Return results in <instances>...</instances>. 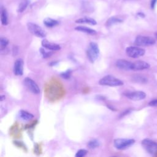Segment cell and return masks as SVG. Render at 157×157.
<instances>
[{
    "label": "cell",
    "mask_w": 157,
    "mask_h": 157,
    "mask_svg": "<svg viewBox=\"0 0 157 157\" xmlns=\"http://www.w3.org/2000/svg\"><path fill=\"white\" fill-rule=\"evenodd\" d=\"M99 84L109 87H119L124 85V82L113 75H106L99 81Z\"/></svg>",
    "instance_id": "obj_1"
},
{
    "label": "cell",
    "mask_w": 157,
    "mask_h": 157,
    "mask_svg": "<svg viewBox=\"0 0 157 157\" xmlns=\"http://www.w3.org/2000/svg\"><path fill=\"white\" fill-rule=\"evenodd\" d=\"M99 54H100V49L98 45L94 42L90 43L87 52V57L89 61L91 63H94L98 59Z\"/></svg>",
    "instance_id": "obj_2"
},
{
    "label": "cell",
    "mask_w": 157,
    "mask_h": 157,
    "mask_svg": "<svg viewBox=\"0 0 157 157\" xmlns=\"http://www.w3.org/2000/svg\"><path fill=\"white\" fill-rule=\"evenodd\" d=\"M135 143V140L133 139L118 138L114 141V147L118 150H125Z\"/></svg>",
    "instance_id": "obj_3"
},
{
    "label": "cell",
    "mask_w": 157,
    "mask_h": 157,
    "mask_svg": "<svg viewBox=\"0 0 157 157\" xmlns=\"http://www.w3.org/2000/svg\"><path fill=\"white\" fill-rule=\"evenodd\" d=\"M28 30L34 36H36L38 38H44L46 36V32L44 30L37 24H33V23H28L27 24Z\"/></svg>",
    "instance_id": "obj_4"
},
{
    "label": "cell",
    "mask_w": 157,
    "mask_h": 157,
    "mask_svg": "<svg viewBox=\"0 0 157 157\" xmlns=\"http://www.w3.org/2000/svg\"><path fill=\"white\" fill-rule=\"evenodd\" d=\"M142 146L147 153L155 155L157 153V143L151 139H145L142 141Z\"/></svg>",
    "instance_id": "obj_5"
},
{
    "label": "cell",
    "mask_w": 157,
    "mask_h": 157,
    "mask_svg": "<svg viewBox=\"0 0 157 157\" xmlns=\"http://www.w3.org/2000/svg\"><path fill=\"white\" fill-rule=\"evenodd\" d=\"M145 50L142 48L135 47V46H131L126 49V54L129 57L133 58V59H137L144 55Z\"/></svg>",
    "instance_id": "obj_6"
},
{
    "label": "cell",
    "mask_w": 157,
    "mask_h": 157,
    "mask_svg": "<svg viewBox=\"0 0 157 157\" xmlns=\"http://www.w3.org/2000/svg\"><path fill=\"white\" fill-rule=\"evenodd\" d=\"M155 43V40L152 37L150 36H138L136 37L135 44L137 46H146L152 45Z\"/></svg>",
    "instance_id": "obj_7"
},
{
    "label": "cell",
    "mask_w": 157,
    "mask_h": 157,
    "mask_svg": "<svg viewBox=\"0 0 157 157\" xmlns=\"http://www.w3.org/2000/svg\"><path fill=\"white\" fill-rule=\"evenodd\" d=\"M23 83H24V85L28 89V90H30L33 94L38 95L40 93V90L39 87L36 83V82H34L31 78L26 77L24 80V81H23Z\"/></svg>",
    "instance_id": "obj_8"
},
{
    "label": "cell",
    "mask_w": 157,
    "mask_h": 157,
    "mask_svg": "<svg viewBox=\"0 0 157 157\" xmlns=\"http://www.w3.org/2000/svg\"><path fill=\"white\" fill-rule=\"evenodd\" d=\"M125 96L132 101H140L142 100L146 97L145 93L142 91H136L128 92L125 94Z\"/></svg>",
    "instance_id": "obj_9"
},
{
    "label": "cell",
    "mask_w": 157,
    "mask_h": 157,
    "mask_svg": "<svg viewBox=\"0 0 157 157\" xmlns=\"http://www.w3.org/2000/svg\"><path fill=\"white\" fill-rule=\"evenodd\" d=\"M115 65L120 69L125 71L133 70V63L124 59L118 60L115 63Z\"/></svg>",
    "instance_id": "obj_10"
},
{
    "label": "cell",
    "mask_w": 157,
    "mask_h": 157,
    "mask_svg": "<svg viewBox=\"0 0 157 157\" xmlns=\"http://www.w3.org/2000/svg\"><path fill=\"white\" fill-rule=\"evenodd\" d=\"M41 44H42V46L44 49H48L50 50L57 51V50H60L61 49V46L59 44L50 42L48 40L45 39L42 40Z\"/></svg>",
    "instance_id": "obj_11"
},
{
    "label": "cell",
    "mask_w": 157,
    "mask_h": 157,
    "mask_svg": "<svg viewBox=\"0 0 157 157\" xmlns=\"http://www.w3.org/2000/svg\"><path fill=\"white\" fill-rule=\"evenodd\" d=\"M14 73L19 76H21L24 74V61L22 59L17 60L14 63Z\"/></svg>",
    "instance_id": "obj_12"
},
{
    "label": "cell",
    "mask_w": 157,
    "mask_h": 157,
    "mask_svg": "<svg viewBox=\"0 0 157 157\" xmlns=\"http://www.w3.org/2000/svg\"><path fill=\"white\" fill-rule=\"evenodd\" d=\"M150 68V65L144 61H137L133 63V71H141Z\"/></svg>",
    "instance_id": "obj_13"
},
{
    "label": "cell",
    "mask_w": 157,
    "mask_h": 157,
    "mask_svg": "<svg viewBox=\"0 0 157 157\" xmlns=\"http://www.w3.org/2000/svg\"><path fill=\"white\" fill-rule=\"evenodd\" d=\"M77 24H87L91 25H96L97 22L94 19L90 18V17H84V18H81L75 21Z\"/></svg>",
    "instance_id": "obj_14"
},
{
    "label": "cell",
    "mask_w": 157,
    "mask_h": 157,
    "mask_svg": "<svg viewBox=\"0 0 157 157\" xmlns=\"http://www.w3.org/2000/svg\"><path fill=\"white\" fill-rule=\"evenodd\" d=\"M75 30L76 31H81L87 34H90V35H94L96 33V31L94 30H93L91 28L86 27H83V26H79L75 28Z\"/></svg>",
    "instance_id": "obj_15"
},
{
    "label": "cell",
    "mask_w": 157,
    "mask_h": 157,
    "mask_svg": "<svg viewBox=\"0 0 157 157\" xmlns=\"http://www.w3.org/2000/svg\"><path fill=\"white\" fill-rule=\"evenodd\" d=\"M19 116L22 120H25V121L30 120L34 118V115L33 114H31V113L28 112L24 110H20V112H19Z\"/></svg>",
    "instance_id": "obj_16"
},
{
    "label": "cell",
    "mask_w": 157,
    "mask_h": 157,
    "mask_svg": "<svg viewBox=\"0 0 157 157\" xmlns=\"http://www.w3.org/2000/svg\"><path fill=\"white\" fill-rule=\"evenodd\" d=\"M44 24L47 27L52 28V27L57 26V25H59V21H57L56 20L52 19L50 18H47V19H45L44 20Z\"/></svg>",
    "instance_id": "obj_17"
},
{
    "label": "cell",
    "mask_w": 157,
    "mask_h": 157,
    "mask_svg": "<svg viewBox=\"0 0 157 157\" xmlns=\"http://www.w3.org/2000/svg\"><path fill=\"white\" fill-rule=\"evenodd\" d=\"M1 24L3 25H7L8 24V19L6 10L5 9H2L1 13Z\"/></svg>",
    "instance_id": "obj_18"
},
{
    "label": "cell",
    "mask_w": 157,
    "mask_h": 157,
    "mask_svg": "<svg viewBox=\"0 0 157 157\" xmlns=\"http://www.w3.org/2000/svg\"><path fill=\"white\" fill-rule=\"evenodd\" d=\"M123 22L121 19L119 18H117V17H110V19H109L106 22V25L107 27H110L112 25L116 24H119V23H121Z\"/></svg>",
    "instance_id": "obj_19"
},
{
    "label": "cell",
    "mask_w": 157,
    "mask_h": 157,
    "mask_svg": "<svg viewBox=\"0 0 157 157\" xmlns=\"http://www.w3.org/2000/svg\"><path fill=\"white\" fill-rule=\"evenodd\" d=\"M100 142L98 141L97 139H92V140L90 141L87 144V146L90 149H95L100 147Z\"/></svg>",
    "instance_id": "obj_20"
},
{
    "label": "cell",
    "mask_w": 157,
    "mask_h": 157,
    "mask_svg": "<svg viewBox=\"0 0 157 157\" xmlns=\"http://www.w3.org/2000/svg\"><path fill=\"white\" fill-rule=\"evenodd\" d=\"M28 0H22L21 2L20 3V4L19 5L18 9H17L18 13H22L24 12V11L26 9L27 6H28Z\"/></svg>",
    "instance_id": "obj_21"
},
{
    "label": "cell",
    "mask_w": 157,
    "mask_h": 157,
    "mask_svg": "<svg viewBox=\"0 0 157 157\" xmlns=\"http://www.w3.org/2000/svg\"><path fill=\"white\" fill-rule=\"evenodd\" d=\"M9 44V40L6 38H1L0 39V47L1 50H4L8 46Z\"/></svg>",
    "instance_id": "obj_22"
},
{
    "label": "cell",
    "mask_w": 157,
    "mask_h": 157,
    "mask_svg": "<svg viewBox=\"0 0 157 157\" xmlns=\"http://www.w3.org/2000/svg\"><path fill=\"white\" fill-rule=\"evenodd\" d=\"M71 73H72V71L71 70V69H68V70H67L66 71H65V73H61L60 75L61 76L65 79H68L70 78L71 77Z\"/></svg>",
    "instance_id": "obj_23"
},
{
    "label": "cell",
    "mask_w": 157,
    "mask_h": 157,
    "mask_svg": "<svg viewBox=\"0 0 157 157\" xmlns=\"http://www.w3.org/2000/svg\"><path fill=\"white\" fill-rule=\"evenodd\" d=\"M40 53H41L43 57L44 58V59H46V58H48L50 57L52 55V52H47L44 49L41 48L40 50Z\"/></svg>",
    "instance_id": "obj_24"
},
{
    "label": "cell",
    "mask_w": 157,
    "mask_h": 157,
    "mask_svg": "<svg viewBox=\"0 0 157 157\" xmlns=\"http://www.w3.org/2000/svg\"><path fill=\"white\" fill-rule=\"evenodd\" d=\"M87 154V150L85 149H80L78 150V152L75 154L76 157H83Z\"/></svg>",
    "instance_id": "obj_25"
},
{
    "label": "cell",
    "mask_w": 157,
    "mask_h": 157,
    "mask_svg": "<svg viewBox=\"0 0 157 157\" xmlns=\"http://www.w3.org/2000/svg\"><path fill=\"white\" fill-rule=\"evenodd\" d=\"M135 80H136V82L141 83H145L147 82V79L141 76H136L135 77Z\"/></svg>",
    "instance_id": "obj_26"
},
{
    "label": "cell",
    "mask_w": 157,
    "mask_h": 157,
    "mask_svg": "<svg viewBox=\"0 0 157 157\" xmlns=\"http://www.w3.org/2000/svg\"><path fill=\"white\" fill-rule=\"evenodd\" d=\"M149 105L150 106H152V107H156L157 106V99H156V100H154L152 101H151L150 102H149Z\"/></svg>",
    "instance_id": "obj_27"
},
{
    "label": "cell",
    "mask_w": 157,
    "mask_h": 157,
    "mask_svg": "<svg viewBox=\"0 0 157 157\" xmlns=\"http://www.w3.org/2000/svg\"><path fill=\"white\" fill-rule=\"evenodd\" d=\"M156 1L157 0H152V2H151V8H152V9H154L155 8V4L156 3Z\"/></svg>",
    "instance_id": "obj_28"
},
{
    "label": "cell",
    "mask_w": 157,
    "mask_h": 157,
    "mask_svg": "<svg viewBox=\"0 0 157 157\" xmlns=\"http://www.w3.org/2000/svg\"><path fill=\"white\" fill-rule=\"evenodd\" d=\"M4 99H5V96L3 95H1V101H3Z\"/></svg>",
    "instance_id": "obj_29"
},
{
    "label": "cell",
    "mask_w": 157,
    "mask_h": 157,
    "mask_svg": "<svg viewBox=\"0 0 157 157\" xmlns=\"http://www.w3.org/2000/svg\"><path fill=\"white\" fill-rule=\"evenodd\" d=\"M156 38H157V33H156Z\"/></svg>",
    "instance_id": "obj_30"
}]
</instances>
